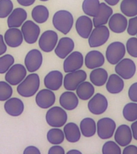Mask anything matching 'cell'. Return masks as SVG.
I'll use <instances>...</instances> for the list:
<instances>
[{
  "label": "cell",
  "instance_id": "5bb4252c",
  "mask_svg": "<svg viewBox=\"0 0 137 154\" xmlns=\"http://www.w3.org/2000/svg\"><path fill=\"white\" fill-rule=\"evenodd\" d=\"M24 63L29 72H35L40 68L43 63V55L37 49H32L26 54Z\"/></svg>",
  "mask_w": 137,
  "mask_h": 154
},
{
  "label": "cell",
  "instance_id": "7c38bea8",
  "mask_svg": "<svg viewBox=\"0 0 137 154\" xmlns=\"http://www.w3.org/2000/svg\"><path fill=\"white\" fill-rule=\"evenodd\" d=\"M22 33L25 42L29 44H33L38 40L40 35L39 26L31 20H27L22 25Z\"/></svg>",
  "mask_w": 137,
  "mask_h": 154
},
{
  "label": "cell",
  "instance_id": "4dcf8cb0",
  "mask_svg": "<svg viewBox=\"0 0 137 154\" xmlns=\"http://www.w3.org/2000/svg\"><path fill=\"white\" fill-rule=\"evenodd\" d=\"M79 128L84 137H87V138L93 137L97 131L96 122L91 117L84 118L80 122Z\"/></svg>",
  "mask_w": 137,
  "mask_h": 154
},
{
  "label": "cell",
  "instance_id": "d6986e66",
  "mask_svg": "<svg viewBox=\"0 0 137 154\" xmlns=\"http://www.w3.org/2000/svg\"><path fill=\"white\" fill-rule=\"evenodd\" d=\"M35 102L39 108L43 109L50 108L55 102V93L50 89H43L36 95Z\"/></svg>",
  "mask_w": 137,
  "mask_h": 154
},
{
  "label": "cell",
  "instance_id": "3957f363",
  "mask_svg": "<svg viewBox=\"0 0 137 154\" xmlns=\"http://www.w3.org/2000/svg\"><path fill=\"white\" fill-rule=\"evenodd\" d=\"M126 46L120 41L111 43L106 49V60L110 64L115 65L126 55Z\"/></svg>",
  "mask_w": 137,
  "mask_h": 154
},
{
  "label": "cell",
  "instance_id": "6da1fadb",
  "mask_svg": "<svg viewBox=\"0 0 137 154\" xmlns=\"http://www.w3.org/2000/svg\"><path fill=\"white\" fill-rule=\"evenodd\" d=\"M40 86V79L38 74L31 73L18 84L17 92L23 97H31L35 95Z\"/></svg>",
  "mask_w": 137,
  "mask_h": 154
},
{
  "label": "cell",
  "instance_id": "f546056e",
  "mask_svg": "<svg viewBox=\"0 0 137 154\" xmlns=\"http://www.w3.org/2000/svg\"><path fill=\"white\" fill-rule=\"evenodd\" d=\"M76 95L79 100H88L95 95V88L91 82L84 81L76 88Z\"/></svg>",
  "mask_w": 137,
  "mask_h": 154
},
{
  "label": "cell",
  "instance_id": "836d02e7",
  "mask_svg": "<svg viewBox=\"0 0 137 154\" xmlns=\"http://www.w3.org/2000/svg\"><path fill=\"white\" fill-rule=\"evenodd\" d=\"M120 11L126 17L137 15V0H123L120 3Z\"/></svg>",
  "mask_w": 137,
  "mask_h": 154
},
{
  "label": "cell",
  "instance_id": "1f68e13d",
  "mask_svg": "<svg viewBox=\"0 0 137 154\" xmlns=\"http://www.w3.org/2000/svg\"><path fill=\"white\" fill-rule=\"evenodd\" d=\"M31 16L34 21L37 23H43L49 18V11L45 6L38 5L33 8L31 12Z\"/></svg>",
  "mask_w": 137,
  "mask_h": 154
},
{
  "label": "cell",
  "instance_id": "f1b7e54d",
  "mask_svg": "<svg viewBox=\"0 0 137 154\" xmlns=\"http://www.w3.org/2000/svg\"><path fill=\"white\" fill-rule=\"evenodd\" d=\"M108 71L102 67L92 69L90 73V81L94 86L102 87L107 83L108 79Z\"/></svg>",
  "mask_w": 137,
  "mask_h": 154
},
{
  "label": "cell",
  "instance_id": "7a4b0ae2",
  "mask_svg": "<svg viewBox=\"0 0 137 154\" xmlns=\"http://www.w3.org/2000/svg\"><path fill=\"white\" fill-rule=\"evenodd\" d=\"M53 26L55 28L63 35H67L71 31L73 24L74 18L71 12L66 10H60L55 13L52 19Z\"/></svg>",
  "mask_w": 137,
  "mask_h": 154
},
{
  "label": "cell",
  "instance_id": "bcb514c9",
  "mask_svg": "<svg viewBox=\"0 0 137 154\" xmlns=\"http://www.w3.org/2000/svg\"><path fill=\"white\" fill-rule=\"evenodd\" d=\"M7 43H5L4 37L2 35H0V55H3L7 51Z\"/></svg>",
  "mask_w": 137,
  "mask_h": 154
},
{
  "label": "cell",
  "instance_id": "7bdbcfd3",
  "mask_svg": "<svg viewBox=\"0 0 137 154\" xmlns=\"http://www.w3.org/2000/svg\"><path fill=\"white\" fill-rule=\"evenodd\" d=\"M128 97L130 100L137 103V82L132 84L128 89Z\"/></svg>",
  "mask_w": 137,
  "mask_h": 154
},
{
  "label": "cell",
  "instance_id": "44dd1931",
  "mask_svg": "<svg viewBox=\"0 0 137 154\" xmlns=\"http://www.w3.org/2000/svg\"><path fill=\"white\" fill-rule=\"evenodd\" d=\"M74 48L75 43L72 38L62 37L58 41L57 45L55 48V53L59 59H65L73 51Z\"/></svg>",
  "mask_w": 137,
  "mask_h": 154
},
{
  "label": "cell",
  "instance_id": "816d5d0a",
  "mask_svg": "<svg viewBox=\"0 0 137 154\" xmlns=\"http://www.w3.org/2000/svg\"><path fill=\"white\" fill-rule=\"evenodd\" d=\"M67 154H82V152L79 150H76V149H72L70 150L67 152Z\"/></svg>",
  "mask_w": 137,
  "mask_h": 154
},
{
  "label": "cell",
  "instance_id": "f5cc1de1",
  "mask_svg": "<svg viewBox=\"0 0 137 154\" xmlns=\"http://www.w3.org/2000/svg\"><path fill=\"white\" fill-rule=\"evenodd\" d=\"M40 1H42V2H47L48 0H40Z\"/></svg>",
  "mask_w": 137,
  "mask_h": 154
},
{
  "label": "cell",
  "instance_id": "603a6c76",
  "mask_svg": "<svg viewBox=\"0 0 137 154\" xmlns=\"http://www.w3.org/2000/svg\"><path fill=\"white\" fill-rule=\"evenodd\" d=\"M3 37L5 43L11 48H18L21 45L24 39L22 31L16 27L8 29Z\"/></svg>",
  "mask_w": 137,
  "mask_h": 154
},
{
  "label": "cell",
  "instance_id": "60d3db41",
  "mask_svg": "<svg viewBox=\"0 0 137 154\" xmlns=\"http://www.w3.org/2000/svg\"><path fill=\"white\" fill-rule=\"evenodd\" d=\"M126 51L132 57L137 58V37H132L126 43Z\"/></svg>",
  "mask_w": 137,
  "mask_h": 154
},
{
  "label": "cell",
  "instance_id": "f6af8a7d",
  "mask_svg": "<svg viewBox=\"0 0 137 154\" xmlns=\"http://www.w3.org/2000/svg\"><path fill=\"white\" fill-rule=\"evenodd\" d=\"M123 154H137V146L133 144H128L124 147L122 151Z\"/></svg>",
  "mask_w": 137,
  "mask_h": 154
},
{
  "label": "cell",
  "instance_id": "d4e9b609",
  "mask_svg": "<svg viewBox=\"0 0 137 154\" xmlns=\"http://www.w3.org/2000/svg\"><path fill=\"white\" fill-rule=\"evenodd\" d=\"M27 18V13L23 8H16L12 11L7 19V25L9 28L22 26Z\"/></svg>",
  "mask_w": 137,
  "mask_h": 154
},
{
  "label": "cell",
  "instance_id": "e575fe53",
  "mask_svg": "<svg viewBox=\"0 0 137 154\" xmlns=\"http://www.w3.org/2000/svg\"><path fill=\"white\" fill-rule=\"evenodd\" d=\"M47 138L49 143L52 144H62L65 139L64 132L59 128H50L47 132Z\"/></svg>",
  "mask_w": 137,
  "mask_h": 154
},
{
  "label": "cell",
  "instance_id": "9c48e42d",
  "mask_svg": "<svg viewBox=\"0 0 137 154\" xmlns=\"http://www.w3.org/2000/svg\"><path fill=\"white\" fill-rule=\"evenodd\" d=\"M108 107V99L101 93L95 94L87 103L89 112L93 115H101L107 111Z\"/></svg>",
  "mask_w": 137,
  "mask_h": 154
},
{
  "label": "cell",
  "instance_id": "d6a6232c",
  "mask_svg": "<svg viewBox=\"0 0 137 154\" xmlns=\"http://www.w3.org/2000/svg\"><path fill=\"white\" fill-rule=\"evenodd\" d=\"M99 7H100L99 0H84L82 4V9L84 14L92 18L98 14Z\"/></svg>",
  "mask_w": 137,
  "mask_h": 154
},
{
  "label": "cell",
  "instance_id": "7402d4cb",
  "mask_svg": "<svg viewBox=\"0 0 137 154\" xmlns=\"http://www.w3.org/2000/svg\"><path fill=\"white\" fill-rule=\"evenodd\" d=\"M112 14L113 10L111 6L107 4L106 2H100V7L99 10L98 14L93 17V19H92L94 26L106 25Z\"/></svg>",
  "mask_w": 137,
  "mask_h": 154
},
{
  "label": "cell",
  "instance_id": "ac0fdd59",
  "mask_svg": "<svg viewBox=\"0 0 137 154\" xmlns=\"http://www.w3.org/2000/svg\"><path fill=\"white\" fill-rule=\"evenodd\" d=\"M105 57L101 51L97 50L90 51L87 53L84 57V63L87 68L88 69H95L101 67L104 64Z\"/></svg>",
  "mask_w": 137,
  "mask_h": 154
},
{
  "label": "cell",
  "instance_id": "4fadbf2b",
  "mask_svg": "<svg viewBox=\"0 0 137 154\" xmlns=\"http://www.w3.org/2000/svg\"><path fill=\"white\" fill-rule=\"evenodd\" d=\"M58 39V34L52 30H48L41 35L38 40V46L44 52H50L57 45Z\"/></svg>",
  "mask_w": 137,
  "mask_h": 154
},
{
  "label": "cell",
  "instance_id": "8992f818",
  "mask_svg": "<svg viewBox=\"0 0 137 154\" xmlns=\"http://www.w3.org/2000/svg\"><path fill=\"white\" fill-rule=\"evenodd\" d=\"M97 134L102 140H108L114 136L116 129V124L115 120L110 117L101 118L96 123Z\"/></svg>",
  "mask_w": 137,
  "mask_h": 154
},
{
  "label": "cell",
  "instance_id": "484cf974",
  "mask_svg": "<svg viewBox=\"0 0 137 154\" xmlns=\"http://www.w3.org/2000/svg\"><path fill=\"white\" fill-rule=\"evenodd\" d=\"M4 109L8 115L11 116H19L23 112V102L19 98H10L4 103Z\"/></svg>",
  "mask_w": 137,
  "mask_h": 154
},
{
  "label": "cell",
  "instance_id": "b9f144b4",
  "mask_svg": "<svg viewBox=\"0 0 137 154\" xmlns=\"http://www.w3.org/2000/svg\"><path fill=\"white\" fill-rule=\"evenodd\" d=\"M127 32L131 36H135L137 35V15L128 19Z\"/></svg>",
  "mask_w": 137,
  "mask_h": 154
},
{
  "label": "cell",
  "instance_id": "9a60e30c",
  "mask_svg": "<svg viewBox=\"0 0 137 154\" xmlns=\"http://www.w3.org/2000/svg\"><path fill=\"white\" fill-rule=\"evenodd\" d=\"M93 21L87 15H81L75 22V30L81 38H88L93 30Z\"/></svg>",
  "mask_w": 137,
  "mask_h": 154
},
{
  "label": "cell",
  "instance_id": "8fae6325",
  "mask_svg": "<svg viewBox=\"0 0 137 154\" xmlns=\"http://www.w3.org/2000/svg\"><path fill=\"white\" fill-rule=\"evenodd\" d=\"M84 63V57L79 51H72L64 59L63 71L66 73L81 69Z\"/></svg>",
  "mask_w": 137,
  "mask_h": 154
},
{
  "label": "cell",
  "instance_id": "5b68a950",
  "mask_svg": "<svg viewBox=\"0 0 137 154\" xmlns=\"http://www.w3.org/2000/svg\"><path fill=\"white\" fill-rule=\"evenodd\" d=\"M46 120L48 125L53 128H61L66 125L67 121V114L62 107H52L46 114Z\"/></svg>",
  "mask_w": 137,
  "mask_h": 154
},
{
  "label": "cell",
  "instance_id": "83f0119b",
  "mask_svg": "<svg viewBox=\"0 0 137 154\" xmlns=\"http://www.w3.org/2000/svg\"><path fill=\"white\" fill-rule=\"evenodd\" d=\"M63 132L65 138L70 143H76L81 138V131L75 123L70 122L66 124L63 128Z\"/></svg>",
  "mask_w": 137,
  "mask_h": 154
},
{
  "label": "cell",
  "instance_id": "52a82bcc",
  "mask_svg": "<svg viewBox=\"0 0 137 154\" xmlns=\"http://www.w3.org/2000/svg\"><path fill=\"white\" fill-rule=\"evenodd\" d=\"M87 79V73L84 70H77L75 72H68L63 77V86L67 91L76 90L82 82L85 81Z\"/></svg>",
  "mask_w": 137,
  "mask_h": 154
},
{
  "label": "cell",
  "instance_id": "db71d44e",
  "mask_svg": "<svg viewBox=\"0 0 137 154\" xmlns=\"http://www.w3.org/2000/svg\"></svg>",
  "mask_w": 137,
  "mask_h": 154
},
{
  "label": "cell",
  "instance_id": "f35d334b",
  "mask_svg": "<svg viewBox=\"0 0 137 154\" xmlns=\"http://www.w3.org/2000/svg\"><path fill=\"white\" fill-rule=\"evenodd\" d=\"M14 59L11 55H5L0 57V74H4L14 64Z\"/></svg>",
  "mask_w": 137,
  "mask_h": 154
},
{
  "label": "cell",
  "instance_id": "d590c367",
  "mask_svg": "<svg viewBox=\"0 0 137 154\" xmlns=\"http://www.w3.org/2000/svg\"><path fill=\"white\" fill-rule=\"evenodd\" d=\"M123 116L125 120L133 122L137 120V103L132 102L125 104L123 108Z\"/></svg>",
  "mask_w": 137,
  "mask_h": 154
},
{
  "label": "cell",
  "instance_id": "e0dca14e",
  "mask_svg": "<svg viewBox=\"0 0 137 154\" xmlns=\"http://www.w3.org/2000/svg\"><path fill=\"white\" fill-rule=\"evenodd\" d=\"M108 28L115 34H121L127 30L128 20L124 14L115 13L111 16L108 21Z\"/></svg>",
  "mask_w": 137,
  "mask_h": 154
},
{
  "label": "cell",
  "instance_id": "cb8c5ba5",
  "mask_svg": "<svg viewBox=\"0 0 137 154\" xmlns=\"http://www.w3.org/2000/svg\"><path fill=\"white\" fill-rule=\"evenodd\" d=\"M59 103L65 110H74L79 105V97L73 91H67L60 96Z\"/></svg>",
  "mask_w": 137,
  "mask_h": 154
},
{
  "label": "cell",
  "instance_id": "4316f807",
  "mask_svg": "<svg viewBox=\"0 0 137 154\" xmlns=\"http://www.w3.org/2000/svg\"><path fill=\"white\" fill-rule=\"evenodd\" d=\"M124 88V81L118 74H111L106 83V89L111 94H119Z\"/></svg>",
  "mask_w": 137,
  "mask_h": 154
},
{
  "label": "cell",
  "instance_id": "8d00e7d4",
  "mask_svg": "<svg viewBox=\"0 0 137 154\" xmlns=\"http://www.w3.org/2000/svg\"><path fill=\"white\" fill-rule=\"evenodd\" d=\"M103 154H121L122 151L120 146L115 141L108 140L106 141L102 148Z\"/></svg>",
  "mask_w": 137,
  "mask_h": 154
},
{
  "label": "cell",
  "instance_id": "ba28073f",
  "mask_svg": "<svg viewBox=\"0 0 137 154\" xmlns=\"http://www.w3.org/2000/svg\"><path fill=\"white\" fill-rule=\"evenodd\" d=\"M115 72L123 79H130L136 72V65L131 59L123 58L115 66Z\"/></svg>",
  "mask_w": 137,
  "mask_h": 154
},
{
  "label": "cell",
  "instance_id": "2e32d148",
  "mask_svg": "<svg viewBox=\"0 0 137 154\" xmlns=\"http://www.w3.org/2000/svg\"><path fill=\"white\" fill-rule=\"evenodd\" d=\"M115 141L120 147H125L131 144L133 136L131 127L127 125H121L116 128L114 133Z\"/></svg>",
  "mask_w": 137,
  "mask_h": 154
},
{
  "label": "cell",
  "instance_id": "ab89813d",
  "mask_svg": "<svg viewBox=\"0 0 137 154\" xmlns=\"http://www.w3.org/2000/svg\"><path fill=\"white\" fill-rule=\"evenodd\" d=\"M13 7L11 0H0V19L9 16L13 11Z\"/></svg>",
  "mask_w": 137,
  "mask_h": 154
},
{
  "label": "cell",
  "instance_id": "74e56055",
  "mask_svg": "<svg viewBox=\"0 0 137 154\" xmlns=\"http://www.w3.org/2000/svg\"><path fill=\"white\" fill-rule=\"evenodd\" d=\"M13 94L11 84L7 81H0V101H6L11 97Z\"/></svg>",
  "mask_w": 137,
  "mask_h": 154
},
{
  "label": "cell",
  "instance_id": "681fc988",
  "mask_svg": "<svg viewBox=\"0 0 137 154\" xmlns=\"http://www.w3.org/2000/svg\"><path fill=\"white\" fill-rule=\"evenodd\" d=\"M17 2H19V4L23 7H29L34 4V2H35V0H17Z\"/></svg>",
  "mask_w": 137,
  "mask_h": 154
},
{
  "label": "cell",
  "instance_id": "ee69618b",
  "mask_svg": "<svg viewBox=\"0 0 137 154\" xmlns=\"http://www.w3.org/2000/svg\"><path fill=\"white\" fill-rule=\"evenodd\" d=\"M48 154H65V150L59 144H54V146L50 147L49 149Z\"/></svg>",
  "mask_w": 137,
  "mask_h": 154
},
{
  "label": "cell",
  "instance_id": "f907efd6",
  "mask_svg": "<svg viewBox=\"0 0 137 154\" xmlns=\"http://www.w3.org/2000/svg\"><path fill=\"white\" fill-rule=\"evenodd\" d=\"M104 2L111 7H113V6L117 5L118 2H120V0H104Z\"/></svg>",
  "mask_w": 137,
  "mask_h": 154
},
{
  "label": "cell",
  "instance_id": "30bf717a",
  "mask_svg": "<svg viewBox=\"0 0 137 154\" xmlns=\"http://www.w3.org/2000/svg\"><path fill=\"white\" fill-rule=\"evenodd\" d=\"M26 68L20 63L12 65L6 73L5 79L11 85H18L26 76Z\"/></svg>",
  "mask_w": 137,
  "mask_h": 154
},
{
  "label": "cell",
  "instance_id": "ffe728a7",
  "mask_svg": "<svg viewBox=\"0 0 137 154\" xmlns=\"http://www.w3.org/2000/svg\"><path fill=\"white\" fill-rule=\"evenodd\" d=\"M43 82L47 89H50L51 91H57L63 84V75L59 71H51L44 77Z\"/></svg>",
  "mask_w": 137,
  "mask_h": 154
},
{
  "label": "cell",
  "instance_id": "277c9868",
  "mask_svg": "<svg viewBox=\"0 0 137 154\" xmlns=\"http://www.w3.org/2000/svg\"><path fill=\"white\" fill-rule=\"evenodd\" d=\"M110 37V29L106 25L95 26L88 37L89 47L91 48H99L105 44Z\"/></svg>",
  "mask_w": 137,
  "mask_h": 154
},
{
  "label": "cell",
  "instance_id": "7dc6e473",
  "mask_svg": "<svg viewBox=\"0 0 137 154\" xmlns=\"http://www.w3.org/2000/svg\"><path fill=\"white\" fill-rule=\"evenodd\" d=\"M23 152L24 154H40V151L35 146H28Z\"/></svg>",
  "mask_w": 137,
  "mask_h": 154
},
{
  "label": "cell",
  "instance_id": "c3c4849f",
  "mask_svg": "<svg viewBox=\"0 0 137 154\" xmlns=\"http://www.w3.org/2000/svg\"><path fill=\"white\" fill-rule=\"evenodd\" d=\"M131 129H132L133 138L137 140V120L132 122V125H131Z\"/></svg>",
  "mask_w": 137,
  "mask_h": 154
}]
</instances>
